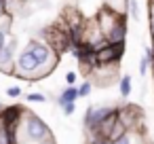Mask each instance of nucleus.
<instances>
[{
    "mask_svg": "<svg viewBox=\"0 0 154 144\" xmlns=\"http://www.w3.org/2000/svg\"><path fill=\"white\" fill-rule=\"evenodd\" d=\"M19 133H21V142H30V144H40V142H47L53 138V131L51 127L36 114V112H30L26 110L23 119H21V125H19Z\"/></svg>",
    "mask_w": 154,
    "mask_h": 144,
    "instance_id": "nucleus-1",
    "label": "nucleus"
},
{
    "mask_svg": "<svg viewBox=\"0 0 154 144\" xmlns=\"http://www.w3.org/2000/svg\"><path fill=\"white\" fill-rule=\"evenodd\" d=\"M26 51H30V55L36 59V64L40 66L45 78H47V76L57 68V64H59V55H57L45 40H40V38H30L28 45H26Z\"/></svg>",
    "mask_w": 154,
    "mask_h": 144,
    "instance_id": "nucleus-2",
    "label": "nucleus"
},
{
    "mask_svg": "<svg viewBox=\"0 0 154 144\" xmlns=\"http://www.w3.org/2000/svg\"><path fill=\"white\" fill-rule=\"evenodd\" d=\"M116 110H118V106H112V104H91L82 117V125L87 129V136H97L101 121H106L110 114H116Z\"/></svg>",
    "mask_w": 154,
    "mask_h": 144,
    "instance_id": "nucleus-3",
    "label": "nucleus"
},
{
    "mask_svg": "<svg viewBox=\"0 0 154 144\" xmlns=\"http://www.w3.org/2000/svg\"><path fill=\"white\" fill-rule=\"evenodd\" d=\"M13 76H17V78H21V81H32V83L45 78L40 66L36 64V59H34V57L30 55V51H26V49L19 51L17 57H15V70H13Z\"/></svg>",
    "mask_w": 154,
    "mask_h": 144,
    "instance_id": "nucleus-4",
    "label": "nucleus"
},
{
    "mask_svg": "<svg viewBox=\"0 0 154 144\" xmlns=\"http://www.w3.org/2000/svg\"><path fill=\"white\" fill-rule=\"evenodd\" d=\"M116 119L125 125V129H127L129 133H131V131L139 133L141 127H143V112H141V108L135 106V104H122V106H118Z\"/></svg>",
    "mask_w": 154,
    "mask_h": 144,
    "instance_id": "nucleus-5",
    "label": "nucleus"
},
{
    "mask_svg": "<svg viewBox=\"0 0 154 144\" xmlns=\"http://www.w3.org/2000/svg\"><path fill=\"white\" fill-rule=\"evenodd\" d=\"M125 55V43H106L103 47H99L95 51V59H97V66H108V64H120Z\"/></svg>",
    "mask_w": 154,
    "mask_h": 144,
    "instance_id": "nucleus-6",
    "label": "nucleus"
},
{
    "mask_svg": "<svg viewBox=\"0 0 154 144\" xmlns=\"http://www.w3.org/2000/svg\"><path fill=\"white\" fill-rule=\"evenodd\" d=\"M26 110H28V108L21 106V104H9V106H5V110L0 112V127H7V129H19Z\"/></svg>",
    "mask_w": 154,
    "mask_h": 144,
    "instance_id": "nucleus-7",
    "label": "nucleus"
},
{
    "mask_svg": "<svg viewBox=\"0 0 154 144\" xmlns=\"http://www.w3.org/2000/svg\"><path fill=\"white\" fill-rule=\"evenodd\" d=\"M17 36L11 34L9 43L5 45V49L0 51V72H5V74H13L15 70V57H17Z\"/></svg>",
    "mask_w": 154,
    "mask_h": 144,
    "instance_id": "nucleus-8",
    "label": "nucleus"
},
{
    "mask_svg": "<svg viewBox=\"0 0 154 144\" xmlns=\"http://www.w3.org/2000/svg\"><path fill=\"white\" fill-rule=\"evenodd\" d=\"M127 19H129L127 13H122L120 19L108 30V34H106V43H114V45H118V43H125V40H127V34H129Z\"/></svg>",
    "mask_w": 154,
    "mask_h": 144,
    "instance_id": "nucleus-9",
    "label": "nucleus"
},
{
    "mask_svg": "<svg viewBox=\"0 0 154 144\" xmlns=\"http://www.w3.org/2000/svg\"><path fill=\"white\" fill-rule=\"evenodd\" d=\"M78 100V87L76 85H66L63 89H61V93L57 95V106L61 108V106H66L68 102H76Z\"/></svg>",
    "mask_w": 154,
    "mask_h": 144,
    "instance_id": "nucleus-10",
    "label": "nucleus"
},
{
    "mask_svg": "<svg viewBox=\"0 0 154 144\" xmlns=\"http://www.w3.org/2000/svg\"><path fill=\"white\" fill-rule=\"evenodd\" d=\"M0 144H19V129L0 127Z\"/></svg>",
    "mask_w": 154,
    "mask_h": 144,
    "instance_id": "nucleus-11",
    "label": "nucleus"
},
{
    "mask_svg": "<svg viewBox=\"0 0 154 144\" xmlns=\"http://www.w3.org/2000/svg\"><path fill=\"white\" fill-rule=\"evenodd\" d=\"M131 91H133V78H131L129 74H122V76L118 78V93H120V98L127 100V98L131 95Z\"/></svg>",
    "mask_w": 154,
    "mask_h": 144,
    "instance_id": "nucleus-12",
    "label": "nucleus"
},
{
    "mask_svg": "<svg viewBox=\"0 0 154 144\" xmlns=\"http://www.w3.org/2000/svg\"><path fill=\"white\" fill-rule=\"evenodd\" d=\"M125 13L129 19H139V2L137 0H127V5H125Z\"/></svg>",
    "mask_w": 154,
    "mask_h": 144,
    "instance_id": "nucleus-13",
    "label": "nucleus"
},
{
    "mask_svg": "<svg viewBox=\"0 0 154 144\" xmlns=\"http://www.w3.org/2000/svg\"><path fill=\"white\" fill-rule=\"evenodd\" d=\"M91 91H93V81L87 78V81H82V85L78 87V98H87V95H91Z\"/></svg>",
    "mask_w": 154,
    "mask_h": 144,
    "instance_id": "nucleus-14",
    "label": "nucleus"
},
{
    "mask_svg": "<svg viewBox=\"0 0 154 144\" xmlns=\"http://www.w3.org/2000/svg\"><path fill=\"white\" fill-rule=\"evenodd\" d=\"M26 100L28 102H34V104H45L47 102V95L45 93H38V91H32V93L26 95Z\"/></svg>",
    "mask_w": 154,
    "mask_h": 144,
    "instance_id": "nucleus-15",
    "label": "nucleus"
},
{
    "mask_svg": "<svg viewBox=\"0 0 154 144\" xmlns=\"http://www.w3.org/2000/svg\"><path fill=\"white\" fill-rule=\"evenodd\" d=\"M103 5H108V7H112V9L120 11V13H125V5H127V0H106Z\"/></svg>",
    "mask_w": 154,
    "mask_h": 144,
    "instance_id": "nucleus-16",
    "label": "nucleus"
},
{
    "mask_svg": "<svg viewBox=\"0 0 154 144\" xmlns=\"http://www.w3.org/2000/svg\"><path fill=\"white\" fill-rule=\"evenodd\" d=\"M7 98H11V100L21 98V87H19V85H11V87L7 89Z\"/></svg>",
    "mask_w": 154,
    "mask_h": 144,
    "instance_id": "nucleus-17",
    "label": "nucleus"
},
{
    "mask_svg": "<svg viewBox=\"0 0 154 144\" xmlns=\"http://www.w3.org/2000/svg\"><path fill=\"white\" fill-rule=\"evenodd\" d=\"M148 68H150V57H146V55H143V57L139 59V74H141V76H146V74H148Z\"/></svg>",
    "mask_w": 154,
    "mask_h": 144,
    "instance_id": "nucleus-18",
    "label": "nucleus"
},
{
    "mask_svg": "<svg viewBox=\"0 0 154 144\" xmlns=\"http://www.w3.org/2000/svg\"><path fill=\"white\" fill-rule=\"evenodd\" d=\"M9 38H11V32H9V30H2V28H0V51L5 49V45L9 43Z\"/></svg>",
    "mask_w": 154,
    "mask_h": 144,
    "instance_id": "nucleus-19",
    "label": "nucleus"
},
{
    "mask_svg": "<svg viewBox=\"0 0 154 144\" xmlns=\"http://www.w3.org/2000/svg\"><path fill=\"white\" fill-rule=\"evenodd\" d=\"M74 110H76V102H68L66 106H61V112H63L66 117H72Z\"/></svg>",
    "mask_w": 154,
    "mask_h": 144,
    "instance_id": "nucleus-20",
    "label": "nucleus"
},
{
    "mask_svg": "<svg viewBox=\"0 0 154 144\" xmlns=\"http://www.w3.org/2000/svg\"><path fill=\"white\" fill-rule=\"evenodd\" d=\"M148 7H150V32L154 38V0H148Z\"/></svg>",
    "mask_w": 154,
    "mask_h": 144,
    "instance_id": "nucleus-21",
    "label": "nucleus"
},
{
    "mask_svg": "<svg viewBox=\"0 0 154 144\" xmlns=\"http://www.w3.org/2000/svg\"><path fill=\"white\" fill-rule=\"evenodd\" d=\"M110 144H133V138H131V133H125L122 138H118V140H114Z\"/></svg>",
    "mask_w": 154,
    "mask_h": 144,
    "instance_id": "nucleus-22",
    "label": "nucleus"
},
{
    "mask_svg": "<svg viewBox=\"0 0 154 144\" xmlns=\"http://www.w3.org/2000/svg\"><path fill=\"white\" fill-rule=\"evenodd\" d=\"M76 76H78V74H76V72H72V70H70V72H66V83H68V85H74V83H76Z\"/></svg>",
    "mask_w": 154,
    "mask_h": 144,
    "instance_id": "nucleus-23",
    "label": "nucleus"
},
{
    "mask_svg": "<svg viewBox=\"0 0 154 144\" xmlns=\"http://www.w3.org/2000/svg\"><path fill=\"white\" fill-rule=\"evenodd\" d=\"M40 144H57V142H55V138H51V140H47V142H40Z\"/></svg>",
    "mask_w": 154,
    "mask_h": 144,
    "instance_id": "nucleus-24",
    "label": "nucleus"
},
{
    "mask_svg": "<svg viewBox=\"0 0 154 144\" xmlns=\"http://www.w3.org/2000/svg\"><path fill=\"white\" fill-rule=\"evenodd\" d=\"M5 106H7V104H2V102H0V112H2V110H5Z\"/></svg>",
    "mask_w": 154,
    "mask_h": 144,
    "instance_id": "nucleus-25",
    "label": "nucleus"
}]
</instances>
